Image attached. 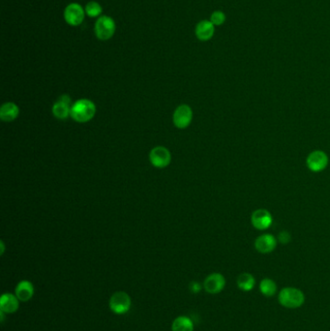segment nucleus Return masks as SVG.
I'll list each match as a JSON object with an SVG mask.
<instances>
[{
  "instance_id": "obj_8",
  "label": "nucleus",
  "mask_w": 330,
  "mask_h": 331,
  "mask_svg": "<svg viewBox=\"0 0 330 331\" xmlns=\"http://www.w3.org/2000/svg\"><path fill=\"white\" fill-rule=\"evenodd\" d=\"M149 160L154 167L163 169L171 163L172 155L164 146H156L150 151Z\"/></svg>"
},
{
  "instance_id": "obj_5",
  "label": "nucleus",
  "mask_w": 330,
  "mask_h": 331,
  "mask_svg": "<svg viewBox=\"0 0 330 331\" xmlns=\"http://www.w3.org/2000/svg\"><path fill=\"white\" fill-rule=\"evenodd\" d=\"M328 156L324 151L314 150L308 155L306 159V165L308 169L313 173H319L326 169L328 165Z\"/></svg>"
},
{
  "instance_id": "obj_18",
  "label": "nucleus",
  "mask_w": 330,
  "mask_h": 331,
  "mask_svg": "<svg viewBox=\"0 0 330 331\" xmlns=\"http://www.w3.org/2000/svg\"><path fill=\"white\" fill-rule=\"evenodd\" d=\"M172 330L194 331V323L187 317L180 316L174 320L172 325Z\"/></svg>"
},
{
  "instance_id": "obj_20",
  "label": "nucleus",
  "mask_w": 330,
  "mask_h": 331,
  "mask_svg": "<svg viewBox=\"0 0 330 331\" xmlns=\"http://www.w3.org/2000/svg\"><path fill=\"white\" fill-rule=\"evenodd\" d=\"M102 7L98 2L95 1H90L87 3V5L85 6V13L88 17L90 18H96L98 16H100L102 14Z\"/></svg>"
},
{
  "instance_id": "obj_1",
  "label": "nucleus",
  "mask_w": 330,
  "mask_h": 331,
  "mask_svg": "<svg viewBox=\"0 0 330 331\" xmlns=\"http://www.w3.org/2000/svg\"><path fill=\"white\" fill-rule=\"evenodd\" d=\"M95 104L88 99H81L75 102L71 107V118L77 122L84 123L94 118Z\"/></svg>"
},
{
  "instance_id": "obj_21",
  "label": "nucleus",
  "mask_w": 330,
  "mask_h": 331,
  "mask_svg": "<svg viewBox=\"0 0 330 331\" xmlns=\"http://www.w3.org/2000/svg\"><path fill=\"white\" fill-rule=\"evenodd\" d=\"M209 21L215 26H220V25L224 24L225 22H226V15H225L224 12L219 11V10L218 11H214L211 14V17H210V20Z\"/></svg>"
},
{
  "instance_id": "obj_17",
  "label": "nucleus",
  "mask_w": 330,
  "mask_h": 331,
  "mask_svg": "<svg viewBox=\"0 0 330 331\" xmlns=\"http://www.w3.org/2000/svg\"><path fill=\"white\" fill-rule=\"evenodd\" d=\"M237 287L243 292H250L256 285L255 277L250 273H241L236 280Z\"/></svg>"
},
{
  "instance_id": "obj_3",
  "label": "nucleus",
  "mask_w": 330,
  "mask_h": 331,
  "mask_svg": "<svg viewBox=\"0 0 330 331\" xmlns=\"http://www.w3.org/2000/svg\"><path fill=\"white\" fill-rule=\"evenodd\" d=\"M116 28V23L111 17L102 16L95 24V34L99 40L106 41L114 36Z\"/></svg>"
},
{
  "instance_id": "obj_15",
  "label": "nucleus",
  "mask_w": 330,
  "mask_h": 331,
  "mask_svg": "<svg viewBox=\"0 0 330 331\" xmlns=\"http://www.w3.org/2000/svg\"><path fill=\"white\" fill-rule=\"evenodd\" d=\"M16 296L19 298L20 301L27 302L29 301L34 295V287L29 281H21L15 290Z\"/></svg>"
},
{
  "instance_id": "obj_4",
  "label": "nucleus",
  "mask_w": 330,
  "mask_h": 331,
  "mask_svg": "<svg viewBox=\"0 0 330 331\" xmlns=\"http://www.w3.org/2000/svg\"><path fill=\"white\" fill-rule=\"evenodd\" d=\"M131 297L125 292L115 293L109 299V308L111 310L118 315L126 314L131 308Z\"/></svg>"
},
{
  "instance_id": "obj_7",
  "label": "nucleus",
  "mask_w": 330,
  "mask_h": 331,
  "mask_svg": "<svg viewBox=\"0 0 330 331\" xmlns=\"http://www.w3.org/2000/svg\"><path fill=\"white\" fill-rule=\"evenodd\" d=\"M251 223L255 229L259 231L267 230L273 223L271 213L263 208L257 209L251 216Z\"/></svg>"
},
{
  "instance_id": "obj_10",
  "label": "nucleus",
  "mask_w": 330,
  "mask_h": 331,
  "mask_svg": "<svg viewBox=\"0 0 330 331\" xmlns=\"http://www.w3.org/2000/svg\"><path fill=\"white\" fill-rule=\"evenodd\" d=\"M193 119L192 108L188 105H181L177 107L174 114V123L179 129L187 128Z\"/></svg>"
},
{
  "instance_id": "obj_13",
  "label": "nucleus",
  "mask_w": 330,
  "mask_h": 331,
  "mask_svg": "<svg viewBox=\"0 0 330 331\" xmlns=\"http://www.w3.org/2000/svg\"><path fill=\"white\" fill-rule=\"evenodd\" d=\"M16 295L4 294L0 298V311L6 314H13L18 311L20 303Z\"/></svg>"
},
{
  "instance_id": "obj_2",
  "label": "nucleus",
  "mask_w": 330,
  "mask_h": 331,
  "mask_svg": "<svg viewBox=\"0 0 330 331\" xmlns=\"http://www.w3.org/2000/svg\"><path fill=\"white\" fill-rule=\"evenodd\" d=\"M278 300L284 307L295 309L301 307L305 301L304 294L295 288H284L278 296Z\"/></svg>"
},
{
  "instance_id": "obj_22",
  "label": "nucleus",
  "mask_w": 330,
  "mask_h": 331,
  "mask_svg": "<svg viewBox=\"0 0 330 331\" xmlns=\"http://www.w3.org/2000/svg\"><path fill=\"white\" fill-rule=\"evenodd\" d=\"M278 240H279L282 244H288V243L290 242V240H291V235H290L288 232H286V231L281 232V233L279 234V236H278Z\"/></svg>"
},
{
  "instance_id": "obj_14",
  "label": "nucleus",
  "mask_w": 330,
  "mask_h": 331,
  "mask_svg": "<svg viewBox=\"0 0 330 331\" xmlns=\"http://www.w3.org/2000/svg\"><path fill=\"white\" fill-rule=\"evenodd\" d=\"M214 32H215V25L210 21L203 20L196 26V36L202 42L209 41L214 35Z\"/></svg>"
},
{
  "instance_id": "obj_19",
  "label": "nucleus",
  "mask_w": 330,
  "mask_h": 331,
  "mask_svg": "<svg viewBox=\"0 0 330 331\" xmlns=\"http://www.w3.org/2000/svg\"><path fill=\"white\" fill-rule=\"evenodd\" d=\"M259 291L263 296L271 297L276 294L277 286L272 279L264 278L261 280V282L259 284Z\"/></svg>"
},
{
  "instance_id": "obj_23",
  "label": "nucleus",
  "mask_w": 330,
  "mask_h": 331,
  "mask_svg": "<svg viewBox=\"0 0 330 331\" xmlns=\"http://www.w3.org/2000/svg\"><path fill=\"white\" fill-rule=\"evenodd\" d=\"M190 290L193 292V293H199L200 290H201V285L197 282H193L191 286H190Z\"/></svg>"
},
{
  "instance_id": "obj_12",
  "label": "nucleus",
  "mask_w": 330,
  "mask_h": 331,
  "mask_svg": "<svg viewBox=\"0 0 330 331\" xmlns=\"http://www.w3.org/2000/svg\"><path fill=\"white\" fill-rule=\"evenodd\" d=\"M277 246V239L270 234L259 236L255 241V248L261 254H269Z\"/></svg>"
},
{
  "instance_id": "obj_11",
  "label": "nucleus",
  "mask_w": 330,
  "mask_h": 331,
  "mask_svg": "<svg viewBox=\"0 0 330 331\" xmlns=\"http://www.w3.org/2000/svg\"><path fill=\"white\" fill-rule=\"evenodd\" d=\"M71 98L68 95H61L52 106V115L59 119H66L71 116Z\"/></svg>"
},
{
  "instance_id": "obj_9",
  "label": "nucleus",
  "mask_w": 330,
  "mask_h": 331,
  "mask_svg": "<svg viewBox=\"0 0 330 331\" xmlns=\"http://www.w3.org/2000/svg\"><path fill=\"white\" fill-rule=\"evenodd\" d=\"M64 18L67 24L72 26H78L82 24L84 20V10L80 4L71 3L64 11Z\"/></svg>"
},
{
  "instance_id": "obj_6",
  "label": "nucleus",
  "mask_w": 330,
  "mask_h": 331,
  "mask_svg": "<svg viewBox=\"0 0 330 331\" xmlns=\"http://www.w3.org/2000/svg\"><path fill=\"white\" fill-rule=\"evenodd\" d=\"M226 286V279L221 273H212L208 275L204 282L203 288L207 294L217 295L224 290Z\"/></svg>"
},
{
  "instance_id": "obj_16",
  "label": "nucleus",
  "mask_w": 330,
  "mask_h": 331,
  "mask_svg": "<svg viewBox=\"0 0 330 331\" xmlns=\"http://www.w3.org/2000/svg\"><path fill=\"white\" fill-rule=\"evenodd\" d=\"M20 113L19 106L14 103H5L0 108V118L5 122H11L18 118Z\"/></svg>"
}]
</instances>
